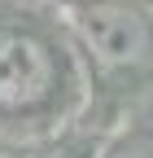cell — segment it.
<instances>
[{"instance_id":"obj_2","label":"cell","mask_w":153,"mask_h":158,"mask_svg":"<svg viewBox=\"0 0 153 158\" xmlns=\"http://www.w3.org/2000/svg\"><path fill=\"white\" fill-rule=\"evenodd\" d=\"M79 35L101 66H136L149 53V22L123 0H83L79 5Z\"/></svg>"},{"instance_id":"obj_3","label":"cell","mask_w":153,"mask_h":158,"mask_svg":"<svg viewBox=\"0 0 153 158\" xmlns=\"http://www.w3.org/2000/svg\"><path fill=\"white\" fill-rule=\"evenodd\" d=\"M105 158H153L144 145H136V141H127V145H118V149H109Z\"/></svg>"},{"instance_id":"obj_1","label":"cell","mask_w":153,"mask_h":158,"mask_svg":"<svg viewBox=\"0 0 153 158\" xmlns=\"http://www.w3.org/2000/svg\"><path fill=\"white\" fill-rule=\"evenodd\" d=\"M57 88V57L31 31H0V110H35Z\"/></svg>"}]
</instances>
